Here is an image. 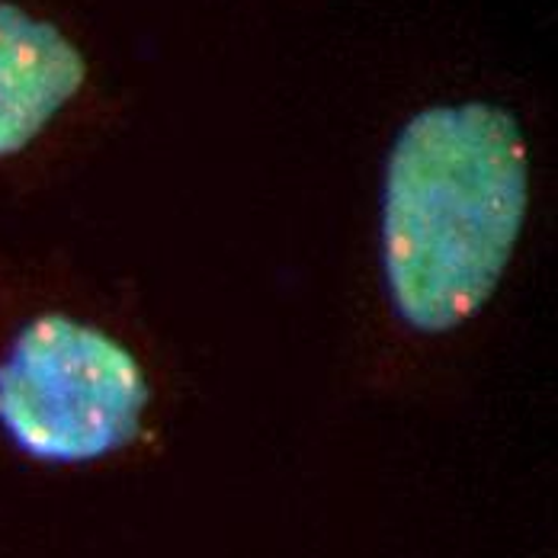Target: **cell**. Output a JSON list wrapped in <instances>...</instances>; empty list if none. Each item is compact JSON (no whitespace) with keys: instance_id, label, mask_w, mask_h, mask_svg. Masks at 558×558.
<instances>
[{"instance_id":"6da1fadb","label":"cell","mask_w":558,"mask_h":558,"mask_svg":"<svg viewBox=\"0 0 558 558\" xmlns=\"http://www.w3.org/2000/svg\"><path fill=\"white\" fill-rule=\"evenodd\" d=\"M530 216V145L492 100L434 104L391 138L379 267L391 315L421 337L472 325L498 295Z\"/></svg>"},{"instance_id":"3957f363","label":"cell","mask_w":558,"mask_h":558,"mask_svg":"<svg viewBox=\"0 0 558 558\" xmlns=\"http://www.w3.org/2000/svg\"><path fill=\"white\" fill-rule=\"evenodd\" d=\"M90 61L49 13L0 0V168L36 151L81 104Z\"/></svg>"},{"instance_id":"7a4b0ae2","label":"cell","mask_w":558,"mask_h":558,"mask_svg":"<svg viewBox=\"0 0 558 558\" xmlns=\"http://www.w3.org/2000/svg\"><path fill=\"white\" fill-rule=\"evenodd\" d=\"M151 404L138 353L90 318L39 308L0 343V437L29 462L122 456L145 437Z\"/></svg>"}]
</instances>
